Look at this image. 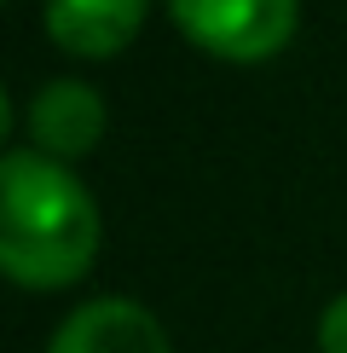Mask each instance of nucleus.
I'll return each instance as SVG.
<instances>
[{
    "label": "nucleus",
    "instance_id": "f257e3e1",
    "mask_svg": "<svg viewBox=\"0 0 347 353\" xmlns=\"http://www.w3.org/2000/svg\"><path fill=\"white\" fill-rule=\"evenodd\" d=\"M98 261V203L70 163L12 145L0 163V272L18 290H70Z\"/></svg>",
    "mask_w": 347,
    "mask_h": 353
},
{
    "label": "nucleus",
    "instance_id": "f03ea898",
    "mask_svg": "<svg viewBox=\"0 0 347 353\" xmlns=\"http://www.w3.org/2000/svg\"><path fill=\"white\" fill-rule=\"evenodd\" d=\"M168 18L220 64H266L289 47L301 0H168Z\"/></svg>",
    "mask_w": 347,
    "mask_h": 353
},
{
    "label": "nucleus",
    "instance_id": "7ed1b4c3",
    "mask_svg": "<svg viewBox=\"0 0 347 353\" xmlns=\"http://www.w3.org/2000/svg\"><path fill=\"white\" fill-rule=\"evenodd\" d=\"M47 353H174V347L151 307L127 296H98V301H81L52 330Z\"/></svg>",
    "mask_w": 347,
    "mask_h": 353
},
{
    "label": "nucleus",
    "instance_id": "20e7f679",
    "mask_svg": "<svg viewBox=\"0 0 347 353\" xmlns=\"http://www.w3.org/2000/svg\"><path fill=\"white\" fill-rule=\"evenodd\" d=\"M145 6L151 0H47L41 23H47V41L58 52L98 64V58H116L139 41Z\"/></svg>",
    "mask_w": 347,
    "mask_h": 353
},
{
    "label": "nucleus",
    "instance_id": "39448f33",
    "mask_svg": "<svg viewBox=\"0 0 347 353\" xmlns=\"http://www.w3.org/2000/svg\"><path fill=\"white\" fill-rule=\"evenodd\" d=\"M29 145L41 157H58V163H76L87 157L98 139H105V99L87 81H47L23 110Z\"/></svg>",
    "mask_w": 347,
    "mask_h": 353
},
{
    "label": "nucleus",
    "instance_id": "423d86ee",
    "mask_svg": "<svg viewBox=\"0 0 347 353\" xmlns=\"http://www.w3.org/2000/svg\"><path fill=\"white\" fill-rule=\"evenodd\" d=\"M318 353H347V290L318 313Z\"/></svg>",
    "mask_w": 347,
    "mask_h": 353
}]
</instances>
